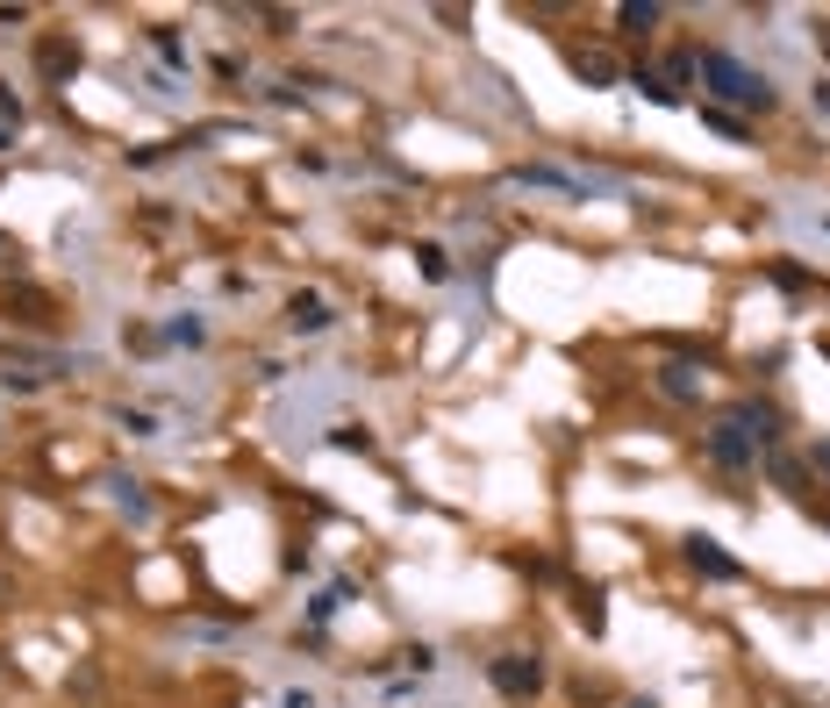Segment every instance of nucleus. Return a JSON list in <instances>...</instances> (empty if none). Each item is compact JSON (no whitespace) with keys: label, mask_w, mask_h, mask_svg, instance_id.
I'll list each match as a JSON object with an SVG mask.
<instances>
[{"label":"nucleus","mask_w":830,"mask_h":708,"mask_svg":"<svg viewBox=\"0 0 830 708\" xmlns=\"http://www.w3.org/2000/svg\"><path fill=\"white\" fill-rule=\"evenodd\" d=\"M8 143H15V129H8V122H0V151H8Z\"/></svg>","instance_id":"obj_22"},{"label":"nucleus","mask_w":830,"mask_h":708,"mask_svg":"<svg viewBox=\"0 0 830 708\" xmlns=\"http://www.w3.org/2000/svg\"><path fill=\"white\" fill-rule=\"evenodd\" d=\"M523 187H558V193H580V179H573V173H558V165H523Z\"/></svg>","instance_id":"obj_11"},{"label":"nucleus","mask_w":830,"mask_h":708,"mask_svg":"<svg viewBox=\"0 0 830 708\" xmlns=\"http://www.w3.org/2000/svg\"><path fill=\"white\" fill-rule=\"evenodd\" d=\"M766 480H774L780 494H802V458H788V451H766Z\"/></svg>","instance_id":"obj_8"},{"label":"nucleus","mask_w":830,"mask_h":708,"mask_svg":"<svg viewBox=\"0 0 830 708\" xmlns=\"http://www.w3.org/2000/svg\"><path fill=\"white\" fill-rule=\"evenodd\" d=\"M108 486H115V502H122V508H129V516H137V522H143V516H151V494H143V486H137V480H108Z\"/></svg>","instance_id":"obj_13"},{"label":"nucleus","mask_w":830,"mask_h":708,"mask_svg":"<svg viewBox=\"0 0 830 708\" xmlns=\"http://www.w3.org/2000/svg\"><path fill=\"white\" fill-rule=\"evenodd\" d=\"M43 72H51V79H58V72H72V51H65V43H43Z\"/></svg>","instance_id":"obj_18"},{"label":"nucleus","mask_w":830,"mask_h":708,"mask_svg":"<svg viewBox=\"0 0 830 708\" xmlns=\"http://www.w3.org/2000/svg\"><path fill=\"white\" fill-rule=\"evenodd\" d=\"M165 337H173V344H201V315H179V323L165 329Z\"/></svg>","instance_id":"obj_17"},{"label":"nucleus","mask_w":830,"mask_h":708,"mask_svg":"<svg viewBox=\"0 0 830 708\" xmlns=\"http://www.w3.org/2000/svg\"><path fill=\"white\" fill-rule=\"evenodd\" d=\"M658 387H666L674 401H702V380H694V365H666V372H658Z\"/></svg>","instance_id":"obj_10"},{"label":"nucleus","mask_w":830,"mask_h":708,"mask_svg":"<svg viewBox=\"0 0 830 708\" xmlns=\"http://www.w3.org/2000/svg\"><path fill=\"white\" fill-rule=\"evenodd\" d=\"M809 472H816V480H830V437H816V444H809Z\"/></svg>","instance_id":"obj_19"},{"label":"nucleus","mask_w":830,"mask_h":708,"mask_svg":"<svg viewBox=\"0 0 830 708\" xmlns=\"http://www.w3.org/2000/svg\"><path fill=\"white\" fill-rule=\"evenodd\" d=\"M487 680H494L508 701H530V694L544 687V658H537V652H502L494 666H487Z\"/></svg>","instance_id":"obj_3"},{"label":"nucleus","mask_w":830,"mask_h":708,"mask_svg":"<svg viewBox=\"0 0 830 708\" xmlns=\"http://www.w3.org/2000/svg\"><path fill=\"white\" fill-rule=\"evenodd\" d=\"M115 422H122V430H129V437H158V422H151V415H143V408H122Z\"/></svg>","instance_id":"obj_16"},{"label":"nucleus","mask_w":830,"mask_h":708,"mask_svg":"<svg viewBox=\"0 0 830 708\" xmlns=\"http://www.w3.org/2000/svg\"><path fill=\"white\" fill-rule=\"evenodd\" d=\"M622 708H658V701H652V694H630V701H622Z\"/></svg>","instance_id":"obj_21"},{"label":"nucleus","mask_w":830,"mask_h":708,"mask_svg":"<svg viewBox=\"0 0 830 708\" xmlns=\"http://www.w3.org/2000/svg\"><path fill=\"white\" fill-rule=\"evenodd\" d=\"M702 451H709V466H724V472H744V466H759V444L730 422V415H716L709 430H702Z\"/></svg>","instance_id":"obj_2"},{"label":"nucleus","mask_w":830,"mask_h":708,"mask_svg":"<svg viewBox=\"0 0 830 708\" xmlns=\"http://www.w3.org/2000/svg\"><path fill=\"white\" fill-rule=\"evenodd\" d=\"M573 72H580L588 87H616V79H622V72H616V58H608V51H573Z\"/></svg>","instance_id":"obj_7"},{"label":"nucleus","mask_w":830,"mask_h":708,"mask_svg":"<svg viewBox=\"0 0 830 708\" xmlns=\"http://www.w3.org/2000/svg\"><path fill=\"white\" fill-rule=\"evenodd\" d=\"M616 22H622V29H658V8H652V0H622V8H616Z\"/></svg>","instance_id":"obj_12"},{"label":"nucleus","mask_w":830,"mask_h":708,"mask_svg":"<svg viewBox=\"0 0 830 708\" xmlns=\"http://www.w3.org/2000/svg\"><path fill=\"white\" fill-rule=\"evenodd\" d=\"M630 87H638L644 101H658V108H680V93L666 87V72H644V65H638V72H630Z\"/></svg>","instance_id":"obj_9"},{"label":"nucleus","mask_w":830,"mask_h":708,"mask_svg":"<svg viewBox=\"0 0 830 708\" xmlns=\"http://www.w3.org/2000/svg\"><path fill=\"white\" fill-rule=\"evenodd\" d=\"M415 258H423V279H451V265H444V251H437V243H423Z\"/></svg>","instance_id":"obj_15"},{"label":"nucleus","mask_w":830,"mask_h":708,"mask_svg":"<svg viewBox=\"0 0 830 708\" xmlns=\"http://www.w3.org/2000/svg\"><path fill=\"white\" fill-rule=\"evenodd\" d=\"M702 122H709L716 137H730V143H744V122H738V115H724V108H702Z\"/></svg>","instance_id":"obj_14"},{"label":"nucleus","mask_w":830,"mask_h":708,"mask_svg":"<svg viewBox=\"0 0 830 708\" xmlns=\"http://www.w3.org/2000/svg\"><path fill=\"white\" fill-rule=\"evenodd\" d=\"M694 65H702V79H709V93L716 101H738V108H774V87H766V72H752V65H738V58L730 51H702L694 58Z\"/></svg>","instance_id":"obj_1"},{"label":"nucleus","mask_w":830,"mask_h":708,"mask_svg":"<svg viewBox=\"0 0 830 708\" xmlns=\"http://www.w3.org/2000/svg\"><path fill=\"white\" fill-rule=\"evenodd\" d=\"M730 422H738V430L752 437L759 451L780 444V408H774V401H738V408H730Z\"/></svg>","instance_id":"obj_4"},{"label":"nucleus","mask_w":830,"mask_h":708,"mask_svg":"<svg viewBox=\"0 0 830 708\" xmlns=\"http://www.w3.org/2000/svg\"><path fill=\"white\" fill-rule=\"evenodd\" d=\"M329 444H337V451H373V437H365V430H337Z\"/></svg>","instance_id":"obj_20"},{"label":"nucleus","mask_w":830,"mask_h":708,"mask_svg":"<svg viewBox=\"0 0 830 708\" xmlns=\"http://www.w3.org/2000/svg\"><path fill=\"white\" fill-rule=\"evenodd\" d=\"M688 566L702 572V580H744V566L716 544V536H688Z\"/></svg>","instance_id":"obj_5"},{"label":"nucleus","mask_w":830,"mask_h":708,"mask_svg":"<svg viewBox=\"0 0 830 708\" xmlns=\"http://www.w3.org/2000/svg\"><path fill=\"white\" fill-rule=\"evenodd\" d=\"M329 323H337V315H329L323 294H294V301H287V329H301V337H323Z\"/></svg>","instance_id":"obj_6"}]
</instances>
